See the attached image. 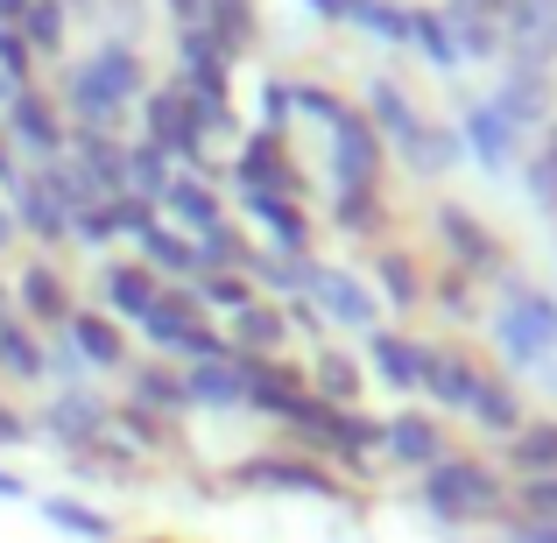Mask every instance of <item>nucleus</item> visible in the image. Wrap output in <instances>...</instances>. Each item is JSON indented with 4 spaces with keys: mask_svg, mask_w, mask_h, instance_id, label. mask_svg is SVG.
<instances>
[{
    "mask_svg": "<svg viewBox=\"0 0 557 543\" xmlns=\"http://www.w3.org/2000/svg\"><path fill=\"white\" fill-rule=\"evenodd\" d=\"M417 508L431 516V530L466 536V530H480V522H502L508 516V480L494 473L487 459L445 452V459L417 480Z\"/></svg>",
    "mask_w": 557,
    "mask_h": 543,
    "instance_id": "1",
    "label": "nucleus"
},
{
    "mask_svg": "<svg viewBox=\"0 0 557 543\" xmlns=\"http://www.w3.org/2000/svg\"><path fill=\"white\" fill-rule=\"evenodd\" d=\"M368 127L381 135V149L395 141V156H403L417 177H445V170H459V163H466L459 127L423 121L417 99H409L403 85H388V78H374V85H368Z\"/></svg>",
    "mask_w": 557,
    "mask_h": 543,
    "instance_id": "2",
    "label": "nucleus"
},
{
    "mask_svg": "<svg viewBox=\"0 0 557 543\" xmlns=\"http://www.w3.org/2000/svg\"><path fill=\"white\" fill-rule=\"evenodd\" d=\"M149 92V71H141V50L135 42H99L85 64L64 71V107L78 127H107L121 107H135V99Z\"/></svg>",
    "mask_w": 557,
    "mask_h": 543,
    "instance_id": "3",
    "label": "nucleus"
},
{
    "mask_svg": "<svg viewBox=\"0 0 557 543\" xmlns=\"http://www.w3.org/2000/svg\"><path fill=\"white\" fill-rule=\"evenodd\" d=\"M494 346L508 367H544L557 354V297L530 289L522 275H502V311H494Z\"/></svg>",
    "mask_w": 557,
    "mask_h": 543,
    "instance_id": "4",
    "label": "nucleus"
},
{
    "mask_svg": "<svg viewBox=\"0 0 557 543\" xmlns=\"http://www.w3.org/2000/svg\"><path fill=\"white\" fill-rule=\"evenodd\" d=\"M226 488L233 494H297V502H325V508L354 502V494H346V480L332 473V466L304 459V452H255V459H240L226 473Z\"/></svg>",
    "mask_w": 557,
    "mask_h": 543,
    "instance_id": "5",
    "label": "nucleus"
},
{
    "mask_svg": "<svg viewBox=\"0 0 557 543\" xmlns=\"http://www.w3.org/2000/svg\"><path fill=\"white\" fill-rule=\"evenodd\" d=\"M36 437L78 466L113 437V403L99 388H57L50 403H42V417H36Z\"/></svg>",
    "mask_w": 557,
    "mask_h": 543,
    "instance_id": "6",
    "label": "nucleus"
},
{
    "mask_svg": "<svg viewBox=\"0 0 557 543\" xmlns=\"http://www.w3.org/2000/svg\"><path fill=\"white\" fill-rule=\"evenodd\" d=\"M141 340H149L156 354H177L184 367H198V360H226V332H212V325H205L198 297H190L184 283H163L156 311L141 318Z\"/></svg>",
    "mask_w": 557,
    "mask_h": 543,
    "instance_id": "7",
    "label": "nucleus"
},
{
    "mask_svg": "<svg viewBox=\"0 0 557 543\" xmlns=\"http://www.w3.org/2000/svg\"><path fill=\"white\" fill-rule=\"evenodd\" d=\"M141 121H149V135L163 156H177L190 177H212V163H205V127H198V107H190L184 85H163V92H141Z\"/></svg>",
    "mask_w": 557,
    "mask_h": 543,
    "instance_id": "8",
    "label": "nucleus"
},
{
    "mask_svg": "<svg viewBox=\"0 0 557 543\" xmlns=\"http://www.w3.org/2000/svg\"><path fill=\"white\" fill-rule=\"evenodd\" d=\"M445 452H451V431L437 409H395L374 431V459H388L395 473H431Z\"/></svg>",
    "mask_w": 557,
    "mask_h": 543,
    "instance_id": "9",
    "label": "nucleus"
},
{
    "mask_svg": "<svg viewBox=\"0 0 557 543\" xmlns=\"http://www.w3.org/2000/svg\"><path fill=\"white\" fill-rule=\"evenodd\" d=\"M304 304H311L325 325H339V332H381V304H374V289L360 283V275H346V269H325L318 261L311 269V289H304Z\"/></svg>",
    "mask_w": 557,
    "mask_h": 543,
    "instance_id": "10",
    "label": "nucleus"
},
{
    "mask_svg": "<svg viewBox=\"0 0 557 543\" xmlns=\"http://www.w3.org/2000/svg\"><path fill=\"white\" fill-rule=\"evenodd\" d=\"M325 135H332V190H374L381 184V135L368 127V113L346 107Z\"/></svg>",
    "mask_w": 557,
    "mask_h": 543,
    "instance_id": "11",
    "label": "nucleus"
},
{
    "mask_svg": "<svg viewBox=\"0 0 557 543\" xmlns=\"http://www.w3.org/2000/svg\"><path fill=\"white\" fill-rule=\"evenodd\" d=\"M459 141H466V163H480L487 177H508V170H522V135L508 127V113L494 107V99H473V107H466Z\"/></svg>",
    "mask_w": 557,
    "mask_h": 543,
    "instance_id": "12",
    "label": "nucleus"
},
{
    "mask_svg": "<svg viewBox=\"0 0 557 543\" xmlns=\"http://www.w3.org/2000/svg\"><path fill=\"white\" fill-rule=\"evenodd\" d=\"M431 219H437V240H445L451 261H459V275H487V283H502V240L480 226V212H466V205H437Z\"/></svg>",
    "mask_w": 557,
    "mask_h": 543,
    "instance_id": "13",
    "label": "nucleus"
},
{
    "mask_svg": "<svg viewBox=\"0 0 557 543\" xmlns=\"http://www.w3.org/2000/svg\"><path fill=\"white\" fill-rule=\"evenodd\" d=\"M480 381H487V367H480L473 354H459V346H431V360H423V403L466 417L473 395H480Z\"/></svg>",
    "mask_w": 557,
    "mask_h": 543,
    "instance_id": "14",
    "label": "nucleus"
},
{
    "mask_svg": "<svg viewBox=\"0 0 557 543\" xmlns=\"http://www.w3.org/2000/svg\"><path fill=\"white\" fill-rule=\"evenodd\" d=\"M0 113H8V135L22 141L36 163H64V156H71V127L57 121V107L42 92H14Z\"/></svg>",
    "mask_w": 557,
    "mask_h": 543,
    "instance_id": "15",
    "label": "nucleus"
},
{
    "mask_svg": "<svg viewBox=\"0 0 557 543\" xmlns=\"http://www.w3.org/2000/svg\"><path fill=\"white\" fill-rule=\"evenodd\" d=\"M233 184H240V190H283V198H304V177L289 170V141H283V135H269V127L240 141Z\"/></svg>",
    "mask_w": 557,
    "mask_h": 543,
    "instance_id": "16",
    "label": "nucleus"
},
{
    "mask_svg": "<svg viewBox=\"0 0 557 543\" xmlns=\"http://www.w3.org/2000/svg\"><path fill=\"white\" fill-rule=\"evenodd\" d=\"M64 340H71V354L85 360V374H127V332L113 325L107 311H71L64 318Z\"/></svg>",
    "mask_w": 557,
    "mask_h": 543,
    "instance_id": "17",
    "label": "nucleus"
},
{
    "mask_svg": "<svg viewBox=\"0 0 557 543\" xmlns=\"http://www.w3.org/2000/svg\"><path fill=\"white\" fill-rule=\"evenodd\" d=\"M423 360H431V340H409V332H368V367H374L381 388L423 395Z\"/></svg>",
    "mask_w": 557,
    "mask_h": 543,
    "instance_id": "18",
    "label": "nucleus"
},
{
    "mask_svg": "<svg viewBox=\"0 0 557 543\" xmlns=\"http://www.w3.org/2000/svg\"><path fill=\"white\" fill-rule=\"evenodd\" d=\"M240 205L269 233V255H311V219H304L297 198H283V190H240Z\"/></svg>",
    "mask_w": 557,
    "mask_h": 543,
    "instance_id": "19",
    "label": "nucleus"
},
{
    "mask_svg": "<svg viewBox=\"0 0 557 543\" xmlns=\"http://www.w3.org/2000/svg\"><path fill=\"white\" fill-rule=\"evenodd\" d=\"M156 297H163V283H156L149 269H141V261H107V269H99V311L113 318V325H141V318L156 311Z\"/></svg>",
    "mask_w": 557,
    "mask_h": 543,
    "instance_id": "20",
    "label": "nucleus"
},
{
    "mask_svg": "<svg viewBox=\"0 0 557 543\" xmlns=\"http://www.w3.org/2000/svg\"><path fill=\"white\" fill-rule=\"evenodd\" d=\"M135 247H141V269L156 275V283H198L205 275V261H198V240H190V233H170L163 219H149V226L135 233Z\"/></svg>",
    "mask_w": 557,
    "mask_h": 543,
    "instance_id": "21",
    "label": "nucleus"
},
{
    "mask_svg": "<svg viewBox=\"0 0 557 543\" xmlns=\"http://www.w3.org/2000/svg\"><path fill=\"white\" fill-rule=\"evenodd\" d=\"M14 304H22L14 318H28V325H42V332H64V318L78 311L71 289H64V275H57L50 261H28V269L14 275Z\"/></svg>",
    "mask_w": 557,
    "mask_h": 543,
    "instance_id": "22",
    "label": "nucleus"
},
{
    "mask_svg": "<svg viewBox=\"0 0 557 543\" xmlns=\"http://www.w3.org/2000/svg\"><path fill=\"white\" fill-rule=\"evenodd\" d=\"M156 205L177 219L190 240H205L212 226H226V205H219L212 177H190V170H170V184H163V198H156Z\"/></svg>",
    "mask_w": 557,
    "mask_h": 543,
    "instance_id": "23",
    "label": "nucleus"
},
{
    "mask_svg": "<svg viewBox=\"0 0 557 543\" xmlns=\"http://www.w3.org/2000/svg\"><path fill=\"white\" fill-rule=\"evenodd\" d=\"M226 346L233 354H255V360H283V346H289V311L283 304H247V311H233V332H226Z\"/></svg>",
    "mask_w": 557,
    "mask_h": 543,
    "instance_id": "24",
    "label": "nucleus"
},
{
    "mask_svg": "<svg viewBox=\"0 0 557 543\" xmlns=\"http://www.w3.org/2000/svg\"><path fill=\"white\" fill-rule=\"evenodd\" d=\"M494 107L508 113V127H544L550 121V71H530V64H508L502 92H494Z\"/></svg>",
    "mask_w": 557,
    "mask_h": 543,
    "instance_id": "25",
    "label": "nucleus"
},
{
    "mask_svg": "<svg viewBox=\"0 0 557 543\" xmlns=\"http://www.w3.org/2000/svg\"><path fill=\"white\" fill-rule=\"evenodd\" d=\"M127 403H135V409H149V417H163V423L190 417L184 367H127Z\"/></svg>",
    "mask_w": 557,
    "mask_h": 543,
    "instance_id": "26",
    "label": "nucleus"
},
{
    "mask_svg": "<svg viewBox=\"0 0 557 543\" xmlns=\"http://www.w3.org/2000/svg\"><path fill=\"white\" fill-rule=\"evenodd\" d=\"M184 395H190V409H247V381L233 367V346H226V360L184 367Z\"/></svg>",
    "mask_w": 557,
    "mask_h": 543,
    "instance_id": "27",
    "label": "nucleus"
},
{
    "mask_svg": "<svg viewBox=\"0 0 557 543\" xmlns=\"http://www.w3.org/2000/svg\"><path fill=\"white\" fill-rule=\"evenodd\" d=\"M36 516L50 522L57 536H78V543H113V516H107V508H92V502H78V494H42V502H36Z\"/></svg>",
    "mask_w": 557,
    "mask_h": 543,
    "instance_id": "28",
    "label": "nucleus"
},
{
    "mask_svg": "<svg viewBox=\"0 0 557 543\" xmlns=\"http://www.w3.org/2000/svg\"><path fill=\"white\" fill-rule=\"evenodd\" d=\"M8 212H14V226H22V233H36L42 247L71 240V212H64V205H57V198H50V190H42L36 177H28V184L8 198Z\"/></svg>",
    "mask_w": 557,
    "mask_h": 543,
    "instance_id": "29",
    "label": "nucleus"
},
{
    "mask_svg": "<svg viewBox=\"0 0 557 543\" xmlns=\"http://www.w3.org/2000/svg\"><path fill=\"white\" fill-rule=\"evenodd\" d=\"M466 423H480L487 437H516L530 417H522V395L508 388L502 374H487V381H480V395H473V409H466Z\"/></svg>",
    "mask_w": 557,
    "mask_h": 543,
    "instance_id": "30",
    "label": "nucleus"
},
{
    "mask_svg": "<svg viewBox=\"0 0 557 543\" xmlns=\"http://www.w3.org/2000/svg\"><path fill=\"white\" fill-rule=\"evenodd\" d=\"M0 374H14V381H42L50 374L42 340L28 332V318H14V311H0Z\"/></svg>",
    "mask_w": 557,
    "mask_h": 543,
    "instance_id": "31",
    "label": "nucleus"
},
{
    "mask_svg": "<svg viewBox=\"0 0 557 543\" xmlns=\"http://www.w3.org/2000/svg\"><path fill=\"white\" fill-rule=\"evenodd\" d=\"M409 50H417L431 71H459L466 64L459 42H451V28H445V8H409Z\"/></svg>",
    "mask_w": 557,
    "mask_h": 543,
    "instance_id": "32",
    "label": "nucleus"
},
{
    "mask_svg": "<svg viewBox=\"0 0 557 543\" xmlns=\"http://www.w3.org/2000/svg\"><path fill=\"white\" fill-rule=\"evenodd\" d=\"M198 28H212V42L226 57H240L247 42L261 36V14H255V0H205V22Z\"/></svg>",
    "mask_w": 557,
    "mask_h": 543,
    "instance_id": "33",
    "label": "nucleus"
},
{
    "mask_svg": "<svg viewBox=\"0 0 557 543\" xmlns=\"http://www.w3.org/2000/svg\"><path fill=\"white\" fill-rule=\"evenodd\" d=\"M304 388L318 395V403H339V409H354L360 403V360H346V354H318L311 360V374H304Z\"/></svg>",
    "mask_w": 557,
    "mask_h": 543,
    "instance_id": "34",
    "label": "nucleus"
},
{
    "mask_svg": "<svg viewBox=\"0 0 557 543\" xmlns=\"http://www.w3.org/2000/svg\"><path fill=\"white\" fill-rule=\"evenodd\" d=\"M374 304H388V311H417V304H423V275H417V261L395 255V247L374 261Z\"/></svg>",
    "mask_w": 557,
    "mask_h": 543,
    "instance_id": "35",
    "label": "nucleus"
},
{
    "mask_svg": "<svg viewBox=\"0 0 557 543\" xmlns=\"http://www.w3.org/2000/svg\"><path fill=\"white\" fill-rule=\"evenodd\" d=\"M508 466H516L522 480H550L557 473V423H522V431L508 437Z\"/></svg>",
    "mask_w": 557,
    "mask_h": 543,
    "instance_id": "36",
    "label": "nucleus"
},
{
    "mask_svg": "<svg viewBox=\"0 0 557 543\" xmlns=\"http://www.w3.org/2000/svg\"><path fill=\"white\" fill-rule=\"evenodd\" d=\"M346 22L368 28V36L388 42V50H409V8L403 0H346Z\"/></svg>",
    "mask_w": 557,
    "mask_h": 543,
    "instance_id": "37",
    "label": "nucleus"
},
{
    "mask_svg": "<svg viewBox=\"0 0 557 543\" xmlns=\"http://www.w3.org/2000/svg\"><path fill=\"white\" fill-rule=\"evenodd\" d=\"M445 28H451V42H459V57H502L508 42H502V22L494 14H466V8H445Z\"/></svg>",
    "mask_w": 557,
    "mask_h": 543,
    "instance_id": "38",
    "label": "nucleus"
},
{
    "mask_svg": "<svg viewBox=\"0 0 557 543\" xmlns=\"http://www.w3.org/2000/svg\"><path fill=\"white\" fill-rule=\"evenodd\" d=\"M190 297H198V311H247V304H255V283H247V275H226V269H205L198 283H190Z\"/></svg>",
    "mask_w": 557,
    "mask_h": 543,
    "instance_id": "39",
    "label": "nucleus"
},
{
    "mask_svg": "<svg viewBox=\"0 0 557 543\" xmlns=\"http://www.w3.org/2000/svg\"><path fill=\"white\" fill-rule=\"evenodd\" d=\"M64 22H71V14L57 8V0H28V14L14 28H22L28 57H57V50H64Z\"/></svg>",
    "mask_w": 557,
    "mask_h": 543,
    "instance_id": "40",
    "label": "nucleus"
},
{
    "mask_svg": "<svg viewBox=\"0 0 557 543\" xmlns=\"http://www.w3.org/2000/svg\"><path fill=\"white\" fill-rule=\"evenodd\" d=\"M163 184H170V156L156 149V141H135V149H127V198L156 205V198H163Z\"/></svg>",
    "mask_w": 557,
    "mask_h": 543,
    "instance_id": "41",
    "label": "nucleus"
},
{
    "mask_svg": "<svg viewBox=\"0 0 557 543\" xmlns=\"http://www.w3.org/2000/svg\"><path fill=\"white\" fill-rule=\"evenodd\" d=\"M332 226L339 233H381V198L374 190H332Z\"/></svg>",
    "mask_w": 557,
    "mask_h": 543,
    "instance_id": "42",
    "label": "nucleus"
},
{
    "mask_svg": "<svg viewBox=\"0 0 557 543\" xmlns=\"http://www.w3.org/2000/svg\"><path fill=\"white\" fill-rule=\"evenodd\" d=\"M28 71H36V57H28L22 28H0V78H8L14 92H28Z\"/></svg>",
    "mask_w": 557,
    "mask_h": 543,
    "instance_id": "43",
    "label": "nucleus"
},
{
    "mask_svg": "<svg viewBox=\"0 0 557 543\" xmlns=\"http://www.w3.org/2000/svg\"><path fill=\"white\" fill-rule=\"evenodd\" d=\"M289 113H297V85L269 78L261 85V127H269V135H289Z\"/></svg>",
    "mask_w": 557,
    "mask_h": 543,
    "instance_id": "44",
    "label": "nucleus"
},
{
    "mask_svg": "<svg viewBox=\"0 0 557 543\" xmlns=\"http://www.w3.org/2000/svg\"><path fill=\"white\" fill-rule=\"evenodd\" d=\"M516 508L530 522H557V473L550 480H522V488H516Z\"/></svg>",
    "mask_w": 557,
    "mask_h": 543,
    "instance_id": "45",
    "label": "nucleus"
},
{
    "mask_svg": "<svg viewBox=\"0 0 557 543\" xmlns=\"http://www.w3.org/2000/svg\"><path fill=\"white\" fill-rule=\"evenodd\" d=\"M522 184H530V198L544 205V212H557V149H544L536 163H522Z\"/></svg>",
    "mask_w": 557,
    "mask_h": 543,
    "instance_id": "46",
    "label": "nucleus"
},
{
    "mask_svg": "<svg viewBox=\"0 0 557 543\" xmlns=\"http://www.w3.org/2000/svg\"><path fill=\"white\" fill-rule=\"evenodd\" d=\"M297 113H311L318 127H332V121L346 113V99H339V92H325V85H297Z\"/></svg>",
    "mask_w": 557,
    "mask_h": 543,
    "instance_id": "47",
    "label": "nucleus"
},
{
    "mask_svg": "<svg viewBox=\"0 0 557 543\" xmlns=\"http://www.w3.org/2000/svg\"><path fill=\"white\" fill-rule=\"evenodd\" d=\"M502 543H557V522H530V516H502Z\"/></svg>",
    "mask_w": 557,
    "mask_h": 543,
    "instance_id": "48",
    "label": "nucleus"
},
{
    "mask_svg": "<svg viewBox=\"0 0 557 543\" xmlns=\"http://www.w3.org/2000/svg\"><path fill=\"white\" fill-rule=\"evenodd\" d=\"M423 297H437V304H445V318H473V289H466L459 275H445V283H437V289H423Z\"/></svg>",
    "mask_w": 557,
    "mask_h": 543,
    "instance_id": "49",
    "label": "nucleus"
},
{
    "mask_svg": "<svg viewBox=\"0 0 557 543\" xmlns=\"http://www.w3.org/2000/svg\"><path fill=\"white\" fill-rule=\"evenodd\" d=\"M28 437H36V423H28L22 409H8V403H0V452H8V445H28Z\"/></svg>",
    "mask_w": 557,
    "mask_h": 543,
    "instance_id": "50",
    "label": "nucleus"
},
{
    "mask_svg": "<svg viewBox=\"0 0 557 543\" xmlns=\"http://www.w3.org/2000/svg\"><path fill=\"white\" fill-rule=\"evenodd\" d=\"M0 502H36V494H28V480L14 473V466H0Z\"/></svg>",
    "mask_w": 557,
    "mask_h": 543,
    "instance_id": "51",
    "label": "nucleus"
},
{
    "mask_svg": "<svg viewBox=\"0 0 557 543\" xmlns=\"http://www.w3.org/2000/svg\"><path fill=\"white\" fill-rule=\"evenodd\" d=\"M170 14H177L184 28H198V22H205V0H170Z\"/></svg>",
    "mask_w": 557,
    "mask_h": 543,
    "instance_id": "52",
    "label": "nucleus"
},
{
    "mask_svg": "<svg viewBox=\"0 0 557 543\" xmlns=\"http://www.w3.org/2000/svg\"><path fill=\"white\" fill-rule=\"evenodd\" d=\"M304 8H311L318 22H346V0H304Z\"/></svg>",
    "mask_w": 557,
    "mask_h": 543,
    "instance_id": "53",
    "label": "nucleus"
},
{
    "mask_svg": "<svg viewBox=\"0 0 557 543\" xmlns=\"http://www.w3.org/2000/svg\"><path fill=\"white\" fill-rule=\"evenodd\" d=\"M451 8H466V14H494V22H502V8H508V0H451Z\"/></svg>",
    "mask_w": 557,
    "mask_h": 543,
    "instance_id": "54",
    "label": "nucleus"
},
{
    "mask_svg": "<svg viewBox=\"0 0 557 543\" xmlns=\"http://www.w3.org/2000/svg\"><path fill=\"white\" fill-rule=\"evenodd\" d=\"M22 14H28V0H0V28H14Z\"/></svg>",
    "mask_w": 557,
    "mask_h": 543,
    "instance_id": "55",
    "label": "nucleus"
},
{
    "mask_svg": "<svg viewBox=\"0 0 557 543\" xmlns=\"http://www.w3.org/2000/svg\"><path fill=\"white\" fill-rule=\"evenodd\" d=\"M8 247H14V212L0 205V255H8Z\"/></svg>",
    "mask_w": 557,
    "mask_h": 543,
    "instance_id": "56",
    "label": "nucleus"
},
{
    "mask_svg": "<svg viewBox=\"0 0 557 543\" xmlns=\"http://www.w3.org/2000/svg\"><path fill=\"white\" fill-rule=\"evenodd\" d=\"M508 8H557V0H508Z\"/></svg>",
    "mask_w": 557,
    "mask_h": 543,
    "instance_id": "57",
    "label": "nucleus"
},
{
    "mask_svg": "<svg viewBox=\"0 0 557 543\" xmlns=\"http://www.w3.org/2000/svg\"><path fill=\"white\" fill-rule=\"evenodd\" d=\"M550 149H557V135H550Z\"/></svg>",
    "mask_w": 557,
    "mask_h": 543,
    "instance_id": "58",
    "label": "nucleus"
}]
</instances>
